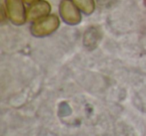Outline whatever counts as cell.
<instances>
[{
  "mask_svg": "<svg viewBox=\"0 0 146 136\" xmlns=\"http://www.w3.org/2000/svg\"><path fill=\"white\" fill-rule=\"evenodd\" d=\"M73 3L85 14L89 15L94 11V1L93 0H72Z\"/></svg>",
  "mask_w": 146,
  "mask_h": 136,
  "instance_id": "cell-5",
  "label": "cell"
},
{
  "mask_svg": "<svg viewBox=\"0 0 146 136\" xmlns=\"http://www.w3.org/2000/svg\"><path fill=\"white\" fill-rule=\"evenodd\" d=\"M60 15L66 23L70 25H76L81 21V16L76 9L74 3L70 0H63L60 4Z\"/></svg>",
  "mask_w": 146,
  "mask_h": 136,
  "instance_id": "cell-3",
  "label": "cell"
},
{
  "mask_svg": "<svg viewBox=\"0 0 146 136\" xmlns=\"http://www.w3.org/2000/svg\"><path fill=\"white\" fill-rule=\"evenodd\" d=\"M25 3H34L35 1H37V0H23Z\"/></svg>",
  "mask_w": 146,
  "mask_h": 136,
  "instance_id": "cell-7",
  "label": "cell"
},
{
  "mask_svg": "<svg viewBox=\"0 0 146 136\" xmlns=\"http://www.w3.org/2000/svg\"><path fill=\"white\" fill-rule=\"evenodd\" d=\"M7 16L16 25H22L26 21L25 9L22 0H6Z\"/></svg>",
  "mask_w": 146,
  "mask_h": 136,
  "instance_id": "cell-2",
  "label": "cell"
},
{
  "mask_svg": "<svg viewBox=\"0 0 146 136\" xmlns=\"http://www.w3.org/2000/svg\"><path fill=\"white\" fill-rule=\"evenodd\" d=\"M117 136H135L134 133H131L129 131H120L119 133H117Z\"/></svg>",
  "mask_w": 146,
  "mask_h": 136,
  "instance_id": "cell-6",
  "label": "cell"
},
{
  "mask_svg": "<svg viewBox=\"0 0 146 136\" xmlns=\"http://www.w3.org/2000/svg\"><path fill=\"white\" fill-rule=\"evenodd\" d=\"M59 26L56 15H49L36 20L31 26V33L35 37H44L53 33Z\"/></svg>",
  "mask_w": 146,
  "mask_h": 136,
  "instance_id": "cell-1",
  "label": "cell"
},
{
  "mask_svg": "<svg viewBox=\"0 0 146 136\" xmlns=\"http://www.w3.org/2000/svg\"><path fill=\"white\" fill-rule=\"evenodd\" d=\"M50 4L47 1H39L33 4L27 11V19L29 21L38 20L50 12Z\"/></svg>",
  "mask_w": 146,
  "mask_h": 136,
  "instance_id": "cell-4",
  "label": "cell"
}]
</instances>
